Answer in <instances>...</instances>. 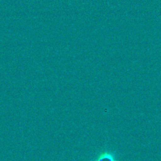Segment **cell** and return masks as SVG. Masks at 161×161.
I'll return each mask as SVG.
<instances>
[{"instance_id":"1","label":"cell","mask_w":161,"mask_h":161,"mask_svg":"<svg viewBox=\"0 0 161 161\" xmlns=\"http://www.w3.org/2000/svg\"><path fill=\"white\" fill-rule=\"evenodd\" d=\"M93 161H118L114 153L110 151H104L99 153Z\"/></svg>"}]
</instances>
